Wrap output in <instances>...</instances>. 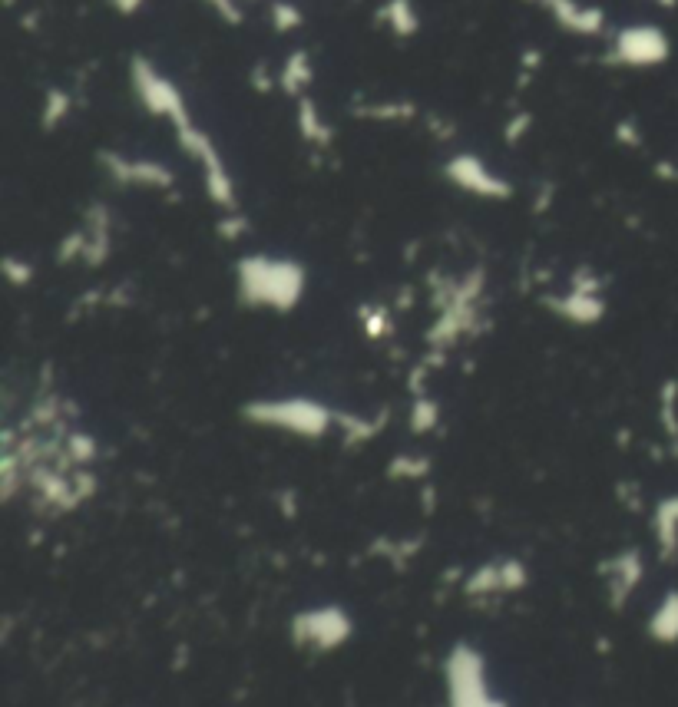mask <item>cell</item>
Masks as SVG:
<instances>
[{
  "label": "cell",
  "mask_w": 678,
  "mask_h": 707,
  "mask_svg": "<svg viewBox=\"0 0 678 707\" xmlns=\"http://www.w3.org/2000/svg\"><path fill=\"white\" fill-rule=\"evenodd\" d=\"M447 179L464 192L480 195V199H510L513 189L507 179L487 169V162L477 156H454L447 162Z\"/></svg>",
  "instance_id": "cell-8"
},
{
  "label": "cell",
  "mask_w": 678,
  "mask_h": 707,
  "mask_svg": "<svg viewBox=\"0 0 678 707\" xmlns=\"http://www.w3.org/2000/svg\"><path fill=\"white\" fill-rule=\"evenodd\" d=\"M245 232V219L239 212H229V219H222L219 222V235L222 238H239Z\"/></svg>",
  "instance_id": "cell-28"
},
{
  "label": "cell",
  "mask_w": 678,
  "mask_h": 707,
  "mask_svg": "<svg viewBox=\"0 0 678 707\" xmlns=\"http://www.w3.org/2000/svg\"><path fill=\"white\" fill-rule=\"evenodd\" d=\"M609 579V602L612 608H622L629 602V595L639 589L645 579V559L639 549H622L619 556H612L606 565Z\"/></svg>",
  "instance_id": "cell-11"
},
{
  "label": "cell",
  "mask_w": 678,
  "mask_h": 707,
  "mask_svg": "<svg viewBox=\"0 0 678 707\" xmlns=\"http://www.w3.org/2000/svg\"><path fill=\"white\" fill-rule=\"evenodd\" d=\"M103 166L120 186H146V189L172 186V172L163 162H153V159H126L120 152H103Z\"/></svg>",
  "instance_id": "cell-10"
},
{
  "label": "cell",
  "mask_w": 678,
  "mask_h": 707,
  "mask_svg": "<svg viewBox=\"0 0 678 707\" xmlns=\"http://www.w3.org/2000/svg\"><path fill=\"white\" fill-rule=\"evenodd\" d=\"M176 126V136H179V146L189 152L192 159L202 166V176H206V192L215 205H222L225 212H235V186H232V176L225 169V162L215 149L212 139L202 133V129L192 123L189 113H182L179 119H172Z\"/></svg>",
  "instance_id": "cell-4"
},
{
  "label": "cell",
  "mask_w": 678,
  "mask_h": 707,
  "mask_svg": "<svg viewBox=\"0 0 678 707\" xmlns=\"http://www.w3.org/2000/svg\"><path fill=\"white\" fill-rule=\"evenodd\" d=\"M311 76H315V67H311V57L305 50H295L292 57H288L285 70H282V86L285 93L292 96H301L305 93V86L311 83Z\"/></svg>",
  "instance_id": "cell-18"
},
{
  "label": "cell",
  "mask_w": 678,
  "mask_h": 707,
  "mask_svg": "<svg viewBox=\"0 0 678 707\" xmlns=\"http://www.w3.org/2000/svg\"><path fill=\"white\" fill-rule=\"evenodd\" d=\"M659 4H665V7H675V0H659Z\"/></svg>",
  "instance_id": "cell-33"
},
{
  "label": "cell",
  "mask_w": 678,
  "mask_h": 707,
  "mask_svg": "<svg viewBox=\"0 0 678 707\" xmlns=\"http://www.w3.org/2000/svg\"><path fill=\"white\" fill-rule=\"evenodd\" d=\"M669 53H672V43L659 27L639 24V27L619 30L616 47H612V60L626 63V67H655V63L669 60Z\"/></svg>",
  "instance_id": "cell-6"
},
{
  "label": "cell",
  "mask_w": 678,
  "mask_h": 707,
  "mask_svg": "<svg viewBox=\"0 0 678 707\" xmlns=\"http://www.w3.org/2000/svg\"><path fill=\"white\" fill-rule=\"evenodd\" d=\"M133 86H136V96L146 103V110L153 116L179 119L182 113H186V100H182V93L143 57L133 60Z\"/></svg>",
  "instance_id": "cell-7"
},
{
  "label": "cell",
  "mask_w": 678,
  "mask_h": 707,
  "mask_svg": "<svg viewBox=\"0 0 678 707\" xmlns=\"http://www.w3.org/2000/svg\"><path fill=\"white\" fill-rule=\"evenodd\" d=\"M354 635L351 615L341 605L305 608L292 618V641L308 651H335Z\"/></svg>",
  "instance_id": "cell-5"
},
{
  "label": "cell",
  "mask_w": 678,
  "mask_h": 707,
  "mask_svg": "<svg viewBox=\"0 0 678 707\" xmlns=\"http://www.w3.org/2000/svg\"><path fill=\"white\" fill-rule=\"evenodd\" d=\"M371 119H401V116H414V106L407 103H378L368 110Z\"/></svg>",
  "instance_id": "cell-26"
},
{
  "label": "cell",
  "mask_w": 678,
  "mask_h": 707,
  "mask_svg": "<svg viewBox=\"0 0 678 707\" xmlns=\"http://www.w3.org/2000/svg\"><path fill=\"white\" fill-rule=\"evenodd\" d=\"M440 423V407L430 397H417L411 410V430L414 433H430Z\"/></svg>",
  "instance_id": "cell-20"
},
{
  "label": "cell",
  "mask_w": 678,
  "mask_h": 707,
  "mask_svg": "<svg viewBox=\"0 0 678 707\" xmlns=\"http://www.w3.org/2000/svg\"><path fill=\"white\" fill-rule=\"evenodd\" d=\"M675 400H678V384L669 380V384L662 387V427L669 430L672 443L678 440V410H675Z\"/></svg>",
  "instance_id": "cell-22"
},
{
  "label": "cell",
  "mask_w": 678,
  "mask_h": 707,
  "mask_svg": "<svg viewBox=\"0 0 678 707\" xmlns=\"http://www.w3.org/2000/svg\"><path fill=\"white\" fill-rule=\"evenodd\" d=\"M298 129H301V136H305L308 143H315V146L331 143V126L321 119L318 106L311 100H305V96H301V103H298Z\"/></svg>",
  "instance_id": "cell-17"
},
{
  "label": "cell",
  "mask_w": 678,
  "mask_h": 707,
  "mask_svg": "<svg viewBox=\"0 0 678 707\" xmlns=\"http://www.w3.org/2000/svg\"><path fill=\"white\" fill-rule=\"evenodd\" d=\"M212 10L219 14L222 20H229V24H242V10H239V0H209Z\"/></svg>",
  "instance_id": "cell-27"
},
{
  "label": "cell",
  "mask_w": 678,
  "mask_h": 707,
  "mask_svg": "<svg viewBox=\"0 0 678 707\" xmlns=\"http://www.w3.org/2000/svg\"><path fill=\"white\" fill-rule=\"evenodd\" d=\"M235 275H239V298L249 308L292 311L305 295V268L292 258L245 255Z\"/></svg>",
  "instance_id": "cell-1"
},
{
  "label": "cell",
  "mask_w": 678,
  "mask_h": 707,
  "mask_svg": "<svg viewBox=\"0 0 678 707\" xmlns=\"http://www.w3.org/2000/svg\"><path fill=\"white\" fill-rule=\"evenodd\" d=\"M649 635L659 645H678V589L665 592L649 618Z\"/></svg>",
  "instance_id": "cell-15"
},
{
  "label": "cell",
  "mask_w": 678,
  "mask_h": 707,
  "mask_svg": "<svg viewBox=\"0 0 678 707\" xmlns=\"http://www.w3.org/2000/svg\"><path fill=\"white\" fill-rule=\"evenodd\" d=\"M550 308L559 314V318H566L573 324H596L602 314H606V301H602L599 291L569 288V295L550 301Z\"/></svg>",
  "instance_id": "cell-13"
},
{
  "label": "cell",
  "mask_w": 678,
  "mask_h": 707,
  "mask_svg": "<svg viewBox=\"0 0 678 707\" xmlns=\"http://www.w3.org/2000/svg\"><path fill=\"white\" fill-rule=\"evenodd\" d=\"M67 113H70V96L63 90H50L47 106H43V129H57Z\"/></svg>",
  "instance_id": "cell-21"
},
{
  "label": "cell",
  "mask_w": 678,
  "mask_h": 707,
  "mask_svg": "<svg viewBox=\"0 0 678 707\" xmlns=\"http://www.w3.org/2000/svg\"><path fill=\"white\" fill-rule=\"evenodd\" d=\"M272 17H275V30H295L301 24V10L288 4V0H275Z\"/></svg>",
  "instance_id": "cell-23"
},
{
  "label": "cell",
  "mask_w": 678,
  "mask_h": 707,
  "mask_svg": "<svg viewBox=\"0 0 678 707\" xmlns=\"http://www.w3.org/2000/svg\"><path fill=\"white\" fill-rule=\"evenodd\" d=\"M652 532H655V546H659V559L675 562L678 559V493L665 496L662 503L655 506Z\"/></svg>",
  "instance_id": "cell-14"
},
{
  "label": "cell",
  "mask_w": 678,
  "mask_h": 707,
  "mask_svg": "<svg viewBox=\"0 0 678 707\" xmlns=\"http://www.w3.org/2000/svg\"><path fill=\"white\" fill-rule=\"evenodd\" d=\"M533 4H543L559 24H563L566 30H573V34L593 37L606 27V14H602L599 7H583L579 0H533Z\"/></svg>",
  "instance_id": "cell-12"
},
{
  "label": "cell",
  "mask_w": 678,
  "mask_h": 707,
  "mask_svg": "<svg viewBox=\"0 0 678 707\" xmlns=\"http://www.w3.org/2000/svg\"><path fill=\"white\" fill-rule=\"evenodd\" d=\"M619 139H622V143H629V146H639V143H642V139H639V129L632 133V123H622V126H619Z\"/></svg>",
  "instance_id": "cell-32"
},
{
  "label": "cell",
  "mask_w": 678,
  "mask_h": 707,
  "mask_svg": "<svg viewBox=\"0 0 678 707\" xmlns=\"http://www.w3.org/2000/svg\"><path fill=\"white\" fill-rule=\"evenodd\" d=\"M361 314H364V328H368L371 337H384L387 328H391V318H387V311H384V308H371V311L364 308Z\"/></svg>",
  "instance_id": "cell-25"
},
{
  "label": "cell",
  "mask_w": 678,
  "mask_h": 707,
  "mask_svg": "<svg viewBox=\"0 0 678 707\" xmlns=\"http://www.w3.org/2000/svg\"><path fill=\"white\" fill-rule=\"evenodd\" d=\"M447 678V707H507L490 694L487 684V661L477 648L457 645L444 661Z\"/></svg>",
  "instance_id": "cell-3"
},
{
  "label": "cell",
  "mask_w": 678,
  "mask_h": 707,
  "mask_svg": "<svg viewBox=\"0 0 678 707\" xmlns=\"http://www.w3.org/2000/svg\"><path fill=\"white\" fill-rule=\"evenodd\" d=\"M526 569L516 559H493L480 569H473L464 582L467 595H503V592H520L526 585Z\"/></svg>",
  "instance_id": "cell-9"
},
{
  "label": "cell",
  "mask_w": 678,
  "mask_h": 707,
  "mask_svg": "<svg viewBox=\"0 0 678 707\" xmlns=\"http://www.w3.org/2000/svg\"><path fill=\"white\" fill-rule=\"evenodd\" d=\"M530 123H533L530 113H520V116H516L513 123L507 126V139H510V143H516V139L523 136V129H530Z\"/></svg>",
  "instance_id": "cell-30"
},
{
  "label": "cell",
  "mask_w": 678,
  "mask_h": 707,
  "mask_svg": "<svg viewBox=\"0 0 678 707\" xmlns=\"http://www.w3.org/2000/svg\"><path fill=\"white\" fill-rule=\"evenodd\" d=\"M427 470H430V463L421 460V456H401V460H394L391 476H424Z\"/></svg>",
  "instance_id": "cell-24"
},
{
  "label": "cell",
  "mask_w": 678,
  "mask_h": 707,
  "mask_svg": "<svg viewBox=\"0 0 678 707\" xmlns=\"http://www.w3.org/2000/svg\"><path fill=\"white\" fill-rule=\"evenodd\" d=\"M242 417L255 423V427H272L295 433V437L318 440L331 430V423L338 417L325 404L311 397H272V400H252L245 404Z\"/></svg>",
  "instance_id": "cell-2"
},
{
  "label": "cell",
  "mask_w": 678,
  "mask_h": 707,
  "mask_svg": "<svg viewBox=\"0 0 678 707\" xmlns=\"http://www.w3.org/2000/svg\"><path fill=\"white\" fill-rule=\"evenodd\" d=\"M110 4L120 10V14H136V10L146 4V0H110Z\"/></svg>",
  "instance_id": "cell-31"
},
{
  "label": "cell",
  "mask_w": 678,
  "mask_h": 707,
  "mask_svg": "<svg viewBox=\"0 0 678 707\" xmlns=\"http://www.w3.org/2000/svg\"><path fill=\"white\" fill-rule=\"evenodd\" d=\"M20 261L17 258H4V271H7V278L14 281V285H24V281H30V275H34V271H30V265H24V268H17Z\"/></svg>",
  "instance_id": "cell-29"
},
{
  "label": "cell",
  "mask_w": 678,
  "mask_h": 707,
  "mask_svg": "<svg viewBox=\"0 0 678 707\" xmlns=\"http://www.w3.org/2000/svg\"><path fill=\"white\" fill-rule=\"evenodd\" d=\"M338 423L344 427V437H348L351 443L371 440L374 433L384 427V420H381V423H371L368 417H361V413H344V417H338Z\"/></svg>",
  "instance_id": "cell-19"
},
{
  "label": "cell",
  "mask_w": 678,
  "mask_h": 707,
  "mask_svg": "<svg viewBox=\"0 0 678 707\" xmlns=\"http://www.w3.org/2000/svg\"><path fill=\"white\" fill-rule=\"evenodd\" d=\"M381 20L391 24L397 37H414L421 30V17H417V7L411 0H387L381 10Z\"/></svg>",
  "instance_id": "cell-16"
}]
</instances>
